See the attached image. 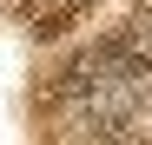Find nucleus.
<instances>
[{"label":"nucleus","mask_w":152,"mask_h":145,"mask_svg":"<svg viewBox=\"0 0 152 145\" xmlns=\"http://www.w3.org/2000/svg\"><path fill=\"white\" fill-rule=\"evenodd\" d=\"M86 13H93V0H46V7L33 13V40H40V46H53V40H66L73 27H80Z\"/></svg>","instance_id":"f257e3e1"}]
</instances>
